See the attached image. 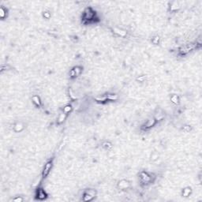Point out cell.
<instances>
[{
  "mask_svg": "<svg viewBox=\"0 0 202 202\" xmlns=\"http://www.w3.org/2000/svg\"><path fill=\"white\" fill-rule=\"evenodd\" d=\"M73 110V107L71 104H67V105H66L64 107H63V110H62V112L66 114V115H68L69 112H71Z\"/></svg>",
  "mask_w": 202,
  "mask_h": 202,
  "instance_id": "13",
  "label": "cell"
},
{
  "mask_svg": "<svg viewBox=\"0 0 202 202\" xmlns=\"http://www.w3.org/2000/svg\"><path fill=\"white\" fill-rule=\"evenodd\" d=\"M114 33H116L117 35H118L119 36H122V37H124L126 35V31H123L119 29V28H114Z\"/></svg>",
  "mask_w": 202,
  "mask_h": 202,
  "instance_id": "12",
  "label": "cell"
},
{
  "mask_svg": "<svg viewBox=\"0 0 202 202\" xmlns=\"http://www.w3.org/2000/svg\"><path fill=\"white\" fill-rule=\"evenodd\" d=\"M96 17V12L92 8L88 7L84 9V14H83V20L85 21H93Z\"/></svg>",
  "mask_w": 202,
  "mask_h": 202,
  "instance_id": "2",
  "label": "cell"
},
{
  "mask_svg": "<svg viewBox=\"0 0 202 202\" xmlns=\"http://www.w3.org/2000/svg\"><path fill=\"white\" fill-rule=\"evenodd\" d=\"M43 17L46 19H49L50 17V14L49 12H43Z\"/></svg>",
  "mask_w": 202,
  "mask_h": 202,
  "instance_id": "23",
  "label": "cell"
},
{
  "mask_svg": "<svg viewBox=\"0 0 202 202\" xmlns=\"http://www.w3.org/2000/svg\"><path fill=\"white\" fill-rule=\"evenodd\" d=\"M118 95H116V94H108L107 96V100H118Z\"/></svg>",
  "mask_w": 202,
  "mask_h": 202,
  "instance_id": "17",
  "label": "cell"
},
{
  "mask_svg": "<svg viewBox=\"0 0 202 202\" xmlns=\"http://www.w3.org/2000/svg\"><path fill=\"white\" fill-rule=\"evenodd\" d=\"M81 72H82V68L81 66H74L70 70V72H69V75H70V77L72 78H75L78 77V76H80Z\"/></svg>",
  "mask_w": 202,
  "mask_h": 202,
  "instance_id": "5",
  "label": "cell"
},
{
  "mask_svg": "<svg viewBox=\"0 0 202 202\" xmlns=\"http://www.w3.org/2000/svg\"><path fill=\"white\" fill-rule=\"evenodd\" d=\"M145 79H146V77L144 75H141V76H139L137 78V81L139 82H144L145 81Z\"/></svg>",
  "mask_w": 202,
  "mask_h": 202,
  "instance_id": "20",
  "label": "cell"
},
{
  "mask_svg": "<svg viewBox=\"0 0 202 202\" xmlns=\"http://www.w3.org/2000/svg\"><path fill=\"white\" fill-rule=\"evenodd\" d=\"M118 188L121 190H125V189H128L129 186H130V183H129V181L126 179H122L121 181H119L118 183Z\"/></svg>",
  "mask_w": 202,
  "mask_h": 202,
  "instance_id": "6",
  "label": "cell"
},
{
  "mask_svg": "<svg viewBox=\"0 0 202 202\" xmlns=\"http://www.w3.org/2000/svg\"><path fill=\"white\" fill-rule=\"evenodd\" d=\"M191 194H192V188L189 187V186H187V187H185L184 189H182V197H188L190 196Z\"/></svg>",
  "mask_w": 202,
  "mask_h": 202,
  "instance_id": "8",
  "label": "cell"
},
{
  "mask_svg": "<svg viewBox=\"0 0 202 202\" xmlns=\"http://www.w3.org/2000/svg\"><path fill=\"white\" fill-rule=\"evenodd\" d=\"M160 37L159 36H155L152 39V43L155 45H158L160 43Z\"/></svg>",
  "mask_w": 202,
  "mask_h": 202,
  "instance_id": "19",
  "label": "cell"
},
{
  "mask_svg": "<svg viewBox=\"0 0 202 202\" xmlns=\"http://www.w3.org/2000/svg\"><path fill=\"white\" fill-rule=\"evenodd\" d=\"M16 201V202H19V201H24V199L22 198V197H15V198H13V199H11L10 200V201Z\"/></svg>",
  "mask_w": 202,
  "mask_h": 202,
  "instance_id": "22",
  "label": "cell"
},
{
  "mask_svg": "<svg viewBox=\"0 0 202 202\" xmlns=\"http://www.w3.org/2000/svg\"><path fill=\"white\" fill-rule=\"evenodd\" d=\"M6 13H7L6 9H5L3 6H2L1 9H0V17H1V18L4 19L6 17Z\"/></svg>",
  "mask_w": 202,
  "mask_h": 202,
  "instance_id": "18",
  "label": "cell"
},
{
  "mask_svg": "<svg viewBox=\"0 0 202 202\" xmlns=\"http://www.w3.org/2000/svg\"><path fill=\"white\" fill-rule=\"evenodd\" d=\"M24 128H25V126H24L23 124H22V123L17 122L14 126V130L16 133H18V132H21V131L23 130Z\"/></svg>",
  "mask_w": 202,
  "mask_h": 202,
  "instance_id": "11",
  "label": "cell"
},
{
  "mask_svg": "<svg viewBox=\"0 0 202 202\" xmlns=\"http://www.w3.org/2000/svg\"><path fill=\"white\" fill-rule=\"evenodd\" d=\"M154 177L151 174L148 173L146 171H141L139 174V178L141 183H143L144 185H148L150 183L152 182V178Z\"/></svg>",
  "mask_w": 202,
  "mask_h": 202,
  "instance_id": "1",
  "label": "cell"
},
{
  "mask_svg": "<svg viewBox=\"0 0 202 202\" xmlns=\"http://www.w3.org/2000/svg\"><path fill=\"white\" fill-rule=\"evenodd\" d=\"M156 122V120L154 118H150V119H148V121L146 122V123H145L144 126L145 129H149L151 127H152L153 126H155Z\"/></svg>",
  "mask_w": 202,
  "mask_h": 202,
  "instance_id": "10",
  "label": "cell"
},
{
  "mask_svg": "<svg viewBox=\"0 0 202 202\" xmlns=\"http://www.w3.org/2000/svg\"><path fill=\"white\" fill-rule=\"evenodd\" d=\"M32 101L34 103V105L36 106L37 107H41V106H42V102H41L40 98L37 95H33L32 96Z\"/></svg>",
  "mask_w": 202,
  "mask_h": 202,
  "instance_id": "7",
  "label": "cell"
},
{
  "mask_svg": "<svg viewBox=\"0 0 202 202\" xmlns=\"http://www.w3.org/2000/svg\"><path fill=\"white\" fill-rule=\"evenodd\" d=\"M102 146L105 148V149L110 150V149H111L112 148V144L109 141H104L103 143L102 144Z\"/></svg>",
  "mask_w": 202,
  "mask_h": 202,
  "instance_id": "16",
  "label": "cell"
},
{
  "mask_svg": "<svg viewBox=\"0 0 202 202\" xmlns=\"http://www.w3.org/2000/svg\"><path fill=\"white\" fill-rule=\"evenodd\" d=\"M170 100L171 101V103L175 104V105H178L180 103V98L178 95L176 94H172L171 96H170Z\"/></svg>",
  "mask_w": 202,
  "mask_h": 202,
  "instance_id": "9",
  "label": "cell"
},
{
  "mask_svg": "<svg viewBox=\"0 0 202 202\" xmlns=\"http://www.w3.org/2000/svg\"><path fill=\"white\" fill-rule=\"evenodd\" d=\"M36 198L39 201L46 200L47 198V194L43 189H37L36 192Z\"/></svg>",
  "mask_w": 202,
  "mask_h": 202,
  "instance_id": "4",
  "label": "cell"
},
{
  "mask_svg": "<svg viewBox=\"0 0 202 202\" xmlns=\"http://www.w3.org/2000/svg\"><path fill=\"white\" fill-rule=\"evenodd\" d=\"M66 115H66V114H65V113H63V112L61 113V114H60V115H59L58 122L59 123V124H60V123H62L63 122L65 121V119L66 118Z\"/></svg>",
  "mask_w": 202,
  "mask_h": 202,
  "instance_id": "15",
  "label": "cell"
},
{
  "mask_svg": "<svg viewBox=\"0 0 202 202\" xmlns=\"http://www.w3.org/2000/svg\"><path fill=\"white\" fill-rule=\"evenodd\" d=\"M170 10L171 11H175L179 8V3L177 2H171V4H170Z\"/></svg>",
  "mask_w": 202,
  "mask_h": 202,
  "instance_id": "14",
  "label": "cell"
},
{
  "mask_svg": "<svg viewBox=\"0 0 202 202\" xmlns=\"http://www.w3.org/2000/svg\"><path fill=\"white\" fill-rule=\"evenodd\" d=\"M182 130L186 132V133H188V132H189V131L191 130V126H183Z\"/></svg>",
  "mask_w": 202,
  "mask_h": 202,
  "instance_id": "21",
  "label": "cell"
},
{
  "mask_svg": "<svg viewBox=\"0 0 202 202\" xmlns=\"http://www.w3.org/2000/svg\"><path fill=\"white\" fill-rule=\"evenodd\" d=\"M53 166V160H49L48 161H47L46 163L44 164L43 168L42 170V178H46L50 172V170L52 168Z\"/></svg>",
  "mask_w": 202,
  "mask_h": 202,
  "instance_id": "3",
  "label": "cell"
}]
</instances>
